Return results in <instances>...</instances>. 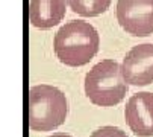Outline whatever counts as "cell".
<instances>
[{
	"instance_id": "obj_3",
	"label": "cell",
	"mask_w": 153,
	"mask_h": 137,
	"mask_svg": "<svg viewBox=\"0 0 153 137\" xmlns=\"http://www.w3.org/2000/svg\"><path fill=\"white\" fill-rule=\"evenodd\" d=\"M67 117V99L53 85L39 84L29 91V128L32 131H53Z\"/></svg>"
},
{
	"instance_id": "obj_4",
	"label": "cell",
	"mask_w": 153,
	"mask_h": 137,
	"mask_svg": "<svg viewBox=\"0 0 153 137\" xmlns=\"http://www.w3.org/2000/svg\"><path fill=\"white\" fill-rule=\"evenodd\" d=\"M115 15L120 26L130 35L153 34V0H118Z\"/></svg>"
},
{
	"instance_id": "obj_7",
	"label": "cell",
	"mask_w": 153,
	"mask_h": 137,
	"mask_svg": "<svg viewBox=\"0 0 153 137\" xmlns=\"http://www.w3.org/2000/svg\"><path fill=\"white\" fill-rule=\"evenodd\" d=\"M65 0H30L29 21L38 29H50L59 25L65 15Z\"/></svg>"
},
{
	"instance_id": "obj_9",
	"label": "cell",
	"mask_w": 153,
	"mask_h": 137,
	"mask_svg": "<svg viewBox=\"0 0 153 137\" xmlns=\"http://www.w3.org/2000/svg\"><path fill=\"white\" fill-rule=\"evenodd\" d=\"M90 137H127V134L123 129L115 128V126H103L94 131Z\"/></svg>"
},
{
	"instance_id": "obj_2",
	"label": "cell",
	"mask_w": 153,
	"mask_h": 137,
	"mask_svg": "<svg viewBox=\"0 0 153 137\" xmlns=\"http://www.w3.org/2000/svg\"><path fill=\"white\" fill-rule=\"evenodd\" d=\"M85 95L99 107H114L123 101L127 93V82L123 79L121 67L114 59H103L97 62L86 73Z\"/></svg>"
},
{
	"instance_id": "obj_6",
	"label": "cell",
	"mask_w": 153,
	"mask_h": 137,
	"mask_svg": "<svg viewBox=\"0 0 153 137\" xmlns=\"http://www.w3.org/2000/svg\"><path fill=\"white\" fill-rule=\"evenodd\" d=\"M124 117L135 135H153V93L141 91L134 95L126 104Z\"/></svg>"
},
{
	"instance_id": "obj_10",
	"label": "cell",
	"mask_w": 153,
	"mask_h": 137,
	"mask_svg": "<svg viewBox=\"0 0 153 137\" xmlns=\"http://www.w3.org/2000/svg\"><path fill=\"white\" fill-rule=\"evenodd\" d=\"M49 137H71V135H68V134H53V135H49Z\"/></svg>"
},
{
	"instance_id": "obj_8",
	"label": "cell",
	"mask_w": 153,
	"mask_h": 137,
	"mask_svg": "<svg viewBox=\"0 0 153 137\" xmlns=\"http://www.w3.org/2000/svg\"><path fill=\"white\" fill-rule=\"evenodd\" d=\"M112 0H67L73 12L82 17H97L106 12Z\"/></svg>"
},
{
	"instance_id": "obj_5",
	"label": "cell",
	"mask_w": 153,
	"mask_h": 137,
	"mask_svg": "<svg viewBox=\"0 0 153 137\" xmlns=\"http://www.w3.org/2000/svg\"><path fill=\"white\" fill-rule=\"evenodd\" d=\"M123 79L130 85H149L153 82V44H138L130 49L121 64Z\"/></svg>"
},
{
	"instance_id": "obj_1",
	"label": "cell",
	"mask_w": 153,
	"mask_h": 137,
	"mask_svg": "<svg viewBox=\"0 0 153 137\" xmlns=\"http://www.w3.org/2000/svg\"><path fill=\"white\" fill-rule=\"evenodd\" d=\"M99 43V34L93 25L83 20H73L65 23L56 32L53 49L62 64L80 67L96 56Z\"/></svg>"
}]
</instances>
